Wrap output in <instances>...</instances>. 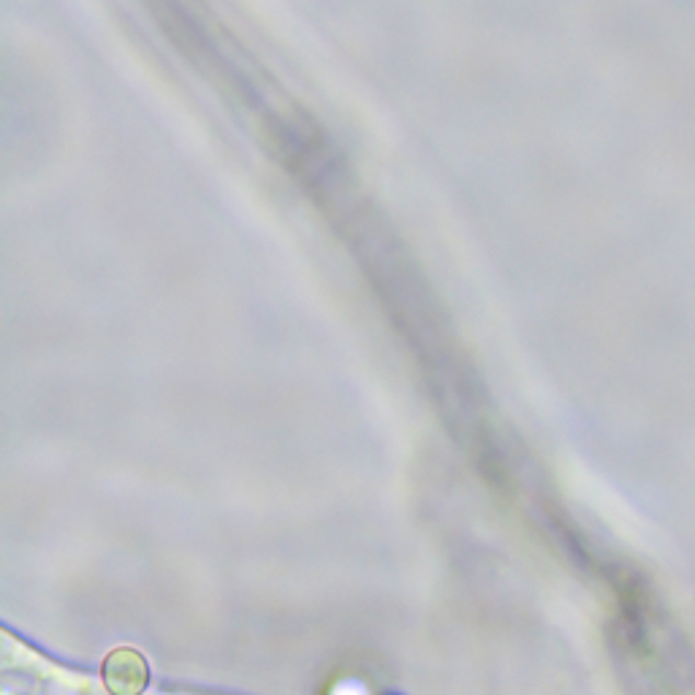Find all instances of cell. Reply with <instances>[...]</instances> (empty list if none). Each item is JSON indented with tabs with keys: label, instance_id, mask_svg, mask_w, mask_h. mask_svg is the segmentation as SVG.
<instances>
[{
	"label": "cell",
	"instance_id": "1",
	"mask_svg": "<svg viewBox=\"0 0 695 695\" xmlns=\"http://www.w3.org/2000/svg\"><path fill=\"white\" fill-rule=\"evenodd\" d=\"M101 682L109 695H144L150 665L137 647H115L101 663Z\"/></svg>",
	"mask_w": 695,
	"mask_h": 695
}]
</instances>
